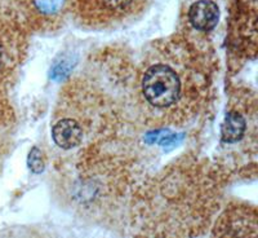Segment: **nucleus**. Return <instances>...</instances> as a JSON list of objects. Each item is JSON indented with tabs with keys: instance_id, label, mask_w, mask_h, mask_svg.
Instances as JSON below:
<instances>
[{
	"instance_id": "1",
	"label": "nucleus",
	"mask_w": 258,
	"mask_h": 238,
	"mask_svg": "<svg viewBox=\"0 0 258 238\" xmlns=\"http://www.w3.org/2000/svg\"><path fill=\"white\" fill-rule=\"evenodd\" d=\"M213 70L209 53L192 39L173 36L151 47L135 79L145 119L158 126L192 121L211 99Z\"/></svg>"
},
{
	"instance_id": "2",
	"label": "nucleus",
	"mask_w": 258,
	"mask_h": 238,
	"mask_svg": "<svg viewBox=\"0 0 258 238\" xmlns=\"http://www.w3.org/2000/svg\"><path fill=\"white\" fill-rule=\"evenodd\" d=\"M213 171L186 159L164 168L136 192V223L158 238L199 234L220 207V182Z\"/></svg>"
},
{
	"instance_id": "3",
	"label": "nucleus",
	"mask_w": 258,
	"mask_h": 238,
	"mask_svg": "<svg viewBox=\"0 0 258 238\" xmlns=\"http://www.w3.org/2000/svg\"><path fill=\"white\" fill-rule=\"evenodd\" d=\"M145 0H70V12L89 27H110L137 15Z\"/></svg>"
},
{
	"instance_id": "4",
	"label": "nucleus",
	"mask_w": 258,
	"mask_h": 238,
	"mask_svg": "<svg viewBox=\"0 0 258 238\" xmlns=\"http://www.w3.org/2000/svg\"><path fill=\"white\" fill-rule=\"evenodd\" d=\"M230 41L241 57L257 53V0H234L230 17Z\"/></svg>"
},
{
	"instance_id": "5",
	"label": "nucleus",
	"mask_w": 258,
	"mask_h": 238,
	"mask_svg": "<svg viewBox=\"0 0 258 238\" xmlns=\"http://www.w3.org/2000/svg\"><path fill=\"white\" fill-rule=\"evenodd\" d=\"M15 4L22 25L36 31L57 29L70 12V0H15Z\"/></svg>"
},
{
	"instance_id": "6",
	"label": "nucleus",
	"mask_w": 258,
	"mask_h": 238,
	"mask_svg": "<svg viewBox=\"0 0 258 238\" xmlns=\"http://www.w3.org/2000/svg\"><path fill=\"white\" fill-rule=\"evenodd\" d=\"M25 26L12 8L0 4V79L8 78L24 56Z\"/></svg>"
},
{
	"instance_id": "7",
	"label": "nucleus",
	"mask_w": 258,
	"mask_h": 238,
	"mask_svg": "<svg viewBox=\"0 0 258 238\" xmlns=\"http://www.w3.org/2000/svg\"><path fill=\"white\" fill-rule=\"evenodd\" d=\"M258 218L254 206L236 203L220 215L213 238H258Z\"/></svg>"
},
{
	"instance_id": "8",
	"label": "nucleus",
	"mask_w": 258,
	"mask_h": 238,
	"mask_svg": "<svg viewBox=\"0 0 258 238\" xmlns=\"http://www.w3.org/2000/svg\"><path fill=\"white\" fill-rule=\"evenodd\" d=\"M221 9L214 0H195L187 9L186 20L194 31L208 34L217 27Z\"/></svg>"
},
{
	"instance_id": "9",
	"label": "nucleus",
	"mask_w": 258,
	"mask_h": 238,
	"mask_svg": "<svg viewBox=\"0 0 258 238\" xmlns=\"http://www.w3.org/2000/svg\"><path fill=\"white\" fill-rule=\"evenodd\" d=\"M249 128V122L246 117L238 108H231L226 113L221 127V140L227 145L236 144L243 141Z\"/></svg>"
},
{
	"instance_id": "10",
	"label": "nucleus",
	"mask_w": 258,
	"mask_h": 238,
	"mask_svg": "<svg viewBox=\"0 0 258 238\" xmlns=\"http://www.w3.org/2000/svg\"><path fill=\"white\" fill-rule=\"evenodd\" d=\"M29 166L34 172H40L44 168V161H43V154L39 149L34 148L29 154Z\"/></svg>"
}]
</instances>
